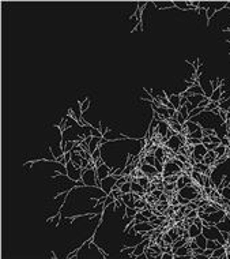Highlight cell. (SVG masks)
Returning a JSON list of instances; mask_svg holds the SVG:
<instances>
[{
    "mask_svg": "<svg viewBox=\"0 0 230 259\" xmlns=\"http://www.w3.org/2000/svg\"><path fill=\"white\" fill-rule=\"evenodd\" d=\"M116 180H117V179H116L115 176H112V175L102 179V180H101V188H102V191H104L105 194H110L112 188L116 186Z\"/></svg>",
    "mask_w": 230,
    "mask_h": 259,
    "instance_id": "cell-1",
    "label": "cell"
},
{
    "mask_svg": "<svg viewBox=\"0 0 230 259\" xmlns=\"http://www.w3.org/2000/svg\"><path fill=\"white\" fill-rule=\"evenodd\" d=\"M157 10H177L174 7V1H152Z\"/></svg>",
    "mask_w": 230,
    "mask_h": 259,
    "instance_id": "cell-2",
    "label": "cell"
},
{
    "mask_svg": "<svg viewBox=\"0 0 230 259\" xmlns=\"http://www.w3.org/2000/svg\"><path fill=\"white\" fill-rule=\"evenodd\" d=\"M215 160H217V154H215L214 150H211V151H207V154L203 157V161H202V162H203L204 165L211 166V164L215 162Z\"/></svg>",
    "mask_w": 230,
    "mask_h": 259,
    "instance_id": "cell-3",
    "label": "cell"
},
{
    "mask_svg": "<svg viewBox=\"0 0 230 259\" xmlns=\"http://www.w3.org/2000/svg\"><path fill=\"white\" fill-rule=\"evenodd\" d=\"M90 105H91V100L89 98V97H86V98L83 100V101H79L78 100V106H79V112H80V115L83 116V113L87 111V109L90 108Z\"/></svg>",
    "mask_w": 230,
    "mask_h": 259,
    "instance_id": "cell-4",
    "label": "cell"
},
{
    "mask_svg": "<svg viewBox=\"0 0 230 259\" xmlns=\"http://www.w3.org/2000/svg\"><path fill=\"white\" fill-rule=\"evenodd\" d=\"M166 96H167V98H169V101L172 102V105L174 106V109L178 111V109H180V100H181V97H180L178 94H167V92H166Z\"/></svg>",
    "mask_w": 230,
    "mask_h": 259,
    "instance_id": "cell-5",
    "label": "cell"
},
{
    "mask_svg": "<svg viewBox=\"0 0 230 259\" xmlns=\"http://www.w3.org/2000/svg\"><path fill=\"white\" fill-rule=\"evenodd\" d=\"M184 125L188 128V135L192 134V132H195V131H198V130H200V128H203V127L199 124V123H194V121H191V120H187Z\"/></svg>",
    "mask_w": 230,
    "mask_h": 259,
    "instance_id": "cell-6",
    "label": "cell"
},
{
    "mask_svg": "<svg viewBox=\"0 0 230 259\" xmlns=\"http://www.w3.org/2000/svg\"><path fill=\"white\" fill-rule=\"evenodd\" d=\"M203 232V229L202 228H199L198 225H195V224H192V225H189V228H188V233H189V237L191 239H195L196 236H199L200 233Z\"/></svg>",
    "mask_w": 230,
    "mask_h": 259,
    "instance_id": "cell-7",
    "label": "cell"
},
{
    "mask_svg": "<svg viewBox=\"0 0 230 259\" xmlns=\"http://www.w3.org/2000/svg\"><path fill=\"white\" fill-rule=\"evenodd\" d=\"M131 192H136V194H144V192H147L143 187L138 183L136 180L131 181Z\"/></svg>",
    "mask_w": 230,
    "mask_h": 259,
    "instance_id": "cell-8",
    "label": "cell"
},
{
    "mask_svg": "<svg viewBox=\"0 0 230 259\" xmlns=\"http://www.w3.org/2000/svg\"><path fill=\"white\" fill-rule=\"evenodd\" d=\"M195 241H196V244H198L199 247H202L203 250H206L207 247H206V244H207V237L204 236L203 233H200L199 236H196V237L194 239Z\"/></svg>",
    "mask_w": 230,
    "mask_h": 259,
    "instance_id": "cell-9",
    "label": "cell"
},
{
    "mask_svg": "<svg viewBox=\"0 0 230 259\" xmlns=\"http://www.w3.org/2000/svg\"><path fill=\"white\" fill-rule=\"evenodd\" d=\"M139 212L136 207H130V206H125V214L124 217H128V218H134L136 216V213Z\"/></svg>",
    "mask_w": 230,
    "mask_h": 259,
    "instance_id": "cell-10",
    "label": "cell"
},
{
    "mask_svg": "<svg viewBox=\"0 0 230 259\" xmlns=\"http://www.w3.org/2000/svg\"><path fill=\"white\" fill-rule=\"evenodd\" d=\"M226 146H223V145H218L217 147L214 149V151H215V154H217V158L218 157H222V155H225L226 154Z\"/></svg>",
    "mask_w": 230,
    "mask_h": 259,
    "instance_id": "cell-11",
    "label": "cell"
},
{
    "mask_svg": "<svg viewBox=\"0 0 230 259\" xmlns=\"http://www.w3.org/2000/svg\"><path fill=\"white\" fill-rule=\"evenodd\" d=\"M215 108H219V102H217V101H210V104L204 108V112H211L212 109Z\"/></svg>",
    "mask_w": 230,
    "mask_h": 259,
    "instance_id": "cell-12",
    "label": "cell"
},
{
    "mask_svg": "<svg viewBox=\"0 0 230 259\" xmlns=\"http://www.w3.org/2000/svg\"><path fill=\"white\" fill-rule=\"evenodd\" d=\"M147 206V202H146V199H139V201H135V207L140 212V210H143L144 207Z\"/></svg>",
    "mask_w": 230,
    "mask_h": 259,
    "instance_id": "cell-13",
    "label": "cell"
},
{
    "mask_svg": "<svg viewBox=\"0 0 230 259\" xmlns=\"http://www.w3.org/2000/svg\"><path fill=\"white\" fill-rule=\"evenodd\" d=\"M120 190L123 194H130V192H131V181H125V183L121 186Z\"/></svg>",
    "mask_w": 230,
    "mask_h": 259,
    "instance_id": "cell-14",
    "label": "cell"
},
{
    "mask_svg": "<svg viewBox=\"0 0 230 259\" xmlns=\"http://www.w3.org/2000/svg\"><path fill=\"white\" fill-rule=\"evenodd\" d=\"M75 145H76L75 140H67V142H65V147H64V153H65V151H72Z\"/></svg>",
    "mask_w": 230,
    "mask_h": 259,
    "instance_id": "cell-15",
    "label": "cell"
},
{
    "mask_svg": "<svg viewBox=\"0 0 230 259\" xmlns=\"http://www.w3.org/2000/svg\"><path fill=\"white\" fill-rule=\"evenodd\" d=\"M90 132H91V136H94V138H102V136H104L102 132H101V130H98L97 127L90 128Z\"/></svg>",
    "mask_w": 230,
    "mask_h": 259,
    "instance_id": "cell-16",
    "label": "cell"
},
{
    "mask_svg": "<svg viewBox=\"0 0 230 259\" xmlns=\"http://www.w3.org/2000/svg\"><path fill=\"white\" fill-rule=\"evenodd\" d=\"M178 112L183 115V117H184L185 120H188V119H189V111L187 109V106H181V108L178 109Z\"/></svg>",
    "mask_w": 230,
    "mask_h": 259,
    "instance_id": "cell-17",
    "label": "cell"
},
{
    "mask_svg": "<svg viewBox=\"0 0 230 259\" xmlns=\"http://www.w3.org/2000/svg\"><path fill=\"white\" fill-rule=\"evenodd\" d=\"M203 135H206V136H212V135H217V130H214V128H204V127H203Z\"/></svg>",
    "mask_w": 230,
    "mask_h": 259,
    "instance_id": "cell-18",
    "label": "cell"
},
{
    "mask_svg": "<svg viewBox=\"0 0 230 259\" xmlns=\"http://www.w3.org/2000/svg\"><path fill=\"white\" fill-rule=\"evenodd\" d=\"M219 117H221V123L223 124L226 120H227V111L226 109H221V112H219Z\"/></svg>",
    "mask_w": 230,
    "mask_h": 259,
    "instance_id": "cell-19",
    "label": "cell"
},
{
    "mask_svg": "<svg viewBox=\"0 0 230 259\" xmlns=\"http://www.w3.org/2000/svg\"><path fill=\"white\" fill-rule=\"evenodd\" d=\"M176 187H177V191H180L181 188H184V187H185V183H184L183 176H180L177 179V181H176Z\"/></svg>",
    "mask_w": 230,
    "mask_h": 259,
    "instance_id": "cell-20",
    "label": "cell"
},
{
    "mask_svg": "<svg viewBox=\"0 0 230 259\" xmlns=\"http://www.w3.org/2000/svg\"><path fill=\"white\" fill-rule=\"evenodd\" d=\"M101 150H102V147H98V149H97V150L94 151V153H93V154H91V160H98V158H101V157H102V154H101Z\"/></svg>",
    "mask_w": 230,
    "mask_h": 259,
    "instance_id": "cell-21",
    "label": "cell"
},
{
    "mask_svg": "<svg viewBox=\"0 0 230 259\" xmlns=\"http://www.w3.org/2000/svg\"><path fill=\"white\" fill-rule=\"evenodd\" d=\"M208 104H210V98L207 97V98H204L203 101H200V102H199L198 105H196V106H199V108H206V106H207Z\"/></svg>",
    "mask_w": 230,
    "mask_h": 259,
    "instance_id": "cell-22",
    "label": "cell"
},
{
    "mask_svg": "<svg viewBox=\"0 0 230 259\" xmlns=\"http://www.w3.org/2000/svg\"><path fill=\"white\" fill-rule=\"evenodd\" d=\"M162 194H163V191H162V190H158V188H155V190L151 192V195L155 198V199H159V197H161Z\"/></svg>",
    "mask_w": 230,
    "mask_h": 259,
    "instance_id": "cell-23",
    "label": "cell"
},
{
    "mask_svg": "<svg viewBox=\"0 0 230 259\" xmlns=\"http://www.w3.org/2000/svg\"><path fill=\"white\" fill-rule=\"evenodd\" d=\"M210 139H211V143H214V145H221V138L218 136V135L210 136Z\"/></svg>",
    "mask_w": 230,
    "mask_h": 259,
    "instance_id": "cell-24",
    "label": "cell"
},
{
    "mask_svg": "<svg viewBox=\"0 0 230 259\" xmlns=\"http://www.w3.org/2000/svg\"><path fill=\"white\" fill-rule=\"evenodd\" d=\"M221 235H222V237L225 239L227 243H230V232L229 231H221Z\"/></svg>",
    "mask_w": 230,
    "mask_h": 259,
    "instance_id": "cell-25",
    "label": "cell"
},
{
    "mask_svg": "<svg viewBox=\"0 0 230 259\" xmlns=\"http://www.w3.org/2000/svg\"><path fill=\"white\" fill-rule=\"evenodd\" d=\"M97 250H98V251H99V254L102 255V258H104V259L109 258V254H108V252H105V250H104V248H101V247H99L98 244H97Z\"/></svg>",
    "mask_w": 230,
    "mask_h": 259,
    "instance_id": "cell-26",
    "label": "cell"
},
{
    "mask_svg": "<svg viewBox=\"0 0 230 259\" xmlns=\"http://www.w3.org/2000/svg\"><path fill=\"white\" fill-rule=\"evenodd\" d=\"M187 218H195V217H198V210H191V212L185 216Z\"/></svg>",
    "mask_w": 230,
    "mask_h": 259,
    "instance_id": "cell-27",
    "label": "cell"
},
{
    "mask_svg": "<svg viewBox=\"0 0 230 259\" xmlns=\"http://www.w3.org/2000/svg\"><path fill=\"white\" fill-rule=\"evenodd\" d=\"M202 143H203L204 146L207 145V143H211V139H210V136H206V135H203V138H202Z\"/></svg>",
    "mask_w": 230,
    "mask_h": 259,
    "instance_id": "cell-28",
    "label": "cell"
},
{
    "mask_svg": "<svg viewBox=\"0 0 230 259\" xmlns=\"http://www.w3.org/2000/svg\"><path fill=\"white\" fill-rule=\"evenodd\" d=\"M219 112H221V108H215V109L211 111V113L212 115H218V116H219Z\"/></svg>",
    "mask_w": 230,
    "mask_h": 259,
    "instance_id": "cell-29",
    "label": "cell"
}]
</instances>
